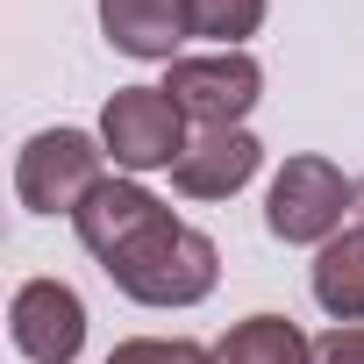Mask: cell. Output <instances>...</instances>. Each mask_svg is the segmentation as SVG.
Returning a JSON list of instances; mask_svg holds the SVG:
<instances>
[{
	"label": "cell",
	"instance_id": "6da1fadb",
	"mask_svg": "<svg viewBox=\"0 0 364 364\" xmlns=\"http://www.w3.org/2000/svg\"><path fill=\"white\" fill-rule=\"evenodd\" d=\"M215 272H222L215 243H208L200 229H186L171 208H157V215L107 257V279H114L129 300H143V307H193V300L215 293Z\"/></svg>",
	"mask_w": 364,
	"mask_h": 364
},
{
	"label": "cell",
	"instance_id": "7a4b0ae2",
	"mask_svg": "<svg viewBox=\"0 0 364 364\" xmlns=\"http://www.w3.org/2000/svg\"><path fill=\"white\" fill-rule=\"evenodd\" d=\"M350 208H357V178H343L328 157H286L264 200V229L279 243H328L336 229H350L343 222Z\"/></svg>",
	"mask_w": 364,
	"mask_h": 364
},
{
	"label": "cell",
	"instance_id": "3957f363",
	"mask_svg": "<svg viewBox=\"0 0 364 364\" xmlns=\"http://www.w3.org/2000/svg\"><path fill=\"white\" fill-rule=\"evenodd\" d=\"M100 157H107V150H93V136H79V129H43V136H29L22 157H15V193H22V208H36V215H79V208L93 200V186H107V178H100Z\"/></svg>",
	"mask_w": 364,
	"mask_h": 364
},
{
	"label": "cell",
	"instance_id": "277c9868",
	"mask_svg": "<svg viewBox=\"0 0 364 364\" xmlns=\"http://www.w3.org/2000/svg\"><path fill=\"white\" fill-rule=\"evenodd\" d=\"M100 143L122 171H171L186 157V107L164 86H122L100 114Z\"/></svg>",
	"mask_w": 364,
	"mask_h": 364
},
{
	"label": "cell",
	"instance_id": "5b68a950",
	"mask_svg": "<svg viewBox=\"0 0 364 364\" xmlns=\"http://www.w3.org/2000/svg\"><path fill=\"white\" fill-rule=\"evenodd\" d=\"M164 93L186 107V122L200 129H243V114L264 93V72L250 50H215V58H171Z\"/></svg>",
	"mask_w": 364,
	"mask_h": 364
},
{
	"label": "cell",
	"instance_id": "8992f818",
	"mask_svg": "<svg viewBox=\"0 0 364 364\" xmlns=\"http://www.w3.org/2000/svg\"><path fill=\"white\" fill-rule=\"evenodd\" d=\"M8 336L29 364H72L86 343V307L65 279H29L8 307Z\"/></svg>",
	"mask_w": 364,
	"mask_h": 364
},
{
	"label": "cell",
	"instance_id": "52a82bcc",
	"mask_svg": "<svg viewBox=\"0 0 364 364\" xmlns=\"http://www.w3.org/2000/svg\"><path fill=\"white\" fill-rule=\"evenodd\" d=\"M257 164H264V150L250 129H200L186 143V157L171 164V186L193 193V200H229L236 186H250Z\"/></svg>",
	"mask_w": 364,
	"mask_h": 364
},
{
	"label": "cell",
	"instance_id": "ba28073f",
	"mask_svg": "<svg viewBox=\"0 0 364 364\" xmlns=\"http://www.w3.org/2000/svg\"><path fill=\"white\" fill-rule=\"evenodd\" d=\"M100 29L129 58H171L186 43V0H100Z\"/></svg>",
	"mask_w": 364,
	"mask_h": 364
},
{
	"label": "cell",
	"instance_id": "9c48e42d",
	"mask_svg": "<svg viewBox=\"0 0 364 364\" xmlns=\"http://www.w3.org/2000/svg\"><path fill=\"white\" fill-rule=\"evenodd\" d=\"M157 208H164V200H157V193H143L136 178H107V186H93V200H86L72 222H79V243L107 264V257H114V250H122V243H129Z\"/></svg>",
	"mask_w": 364,
	"mask_h": 364
},
{
	"label": "cell",
	"instance_id": "30bf717a",
	"mask_svg": "<svg viewBox=\"0 0 364 364\" xmlns=\"http://www.w3.org/2000/svg\"><path fill=\"white\" fill-rule=\"evenodd\" d=\"M314 300L336 321H364V229H336L314 257Z\"/></svg>",
	"mask_w": 364,
	"mask_h": 364
},
{
	"label": "cell",
	"instance_id": "8fae6325",
	"mask_svg": "<svg viewBox=\"0 0 364 364\" xmlns=\"http://www.w3.org/2000/svg\"><path fill=\"white\" fill-rule=\"evenodd\" d=\"M215 364H314V343L286 314H250L215 343Z\"/></svg>",
	"mask_w": 364,
	"mask_h": 364
},
{
	"label": "cell",
	"instance_id": "7c38bea8",
	"mask_svg": "<svg viewBox=\"0 0 364 364\" xmlns=\"http://www.w3.org/2000/svg\"><path fill=\"white\" fill-rule=\"evenodd\" d=\"M257 22H264V0H186V29L222 50H243V36H257Z\"/></svg>",
	"mask_w": 364,
	"mask_h": 364
},
{
	"label": "cell",
	"instance_id": "4fadbf2b",
	"mask_svg": "<svg viewBox=\"0 0 364 364\" xmlns=\"http://www.w3.org/2000/svg\"><path fill=\"white\" fill-rule=\"evenodd\" d=\"M107 364H215V350H200V343H186V336H136V343H122Z\"/></svg>",
	"mask_w": 364,
	"mask_h": 364
},
{
	"label": "cell",
	"instance_id": "5bb4252c",
	"mask_svg": "<svg viewBox=\"0 0 364 364\" xmlns=\"http://www.w3.org/2000/svg\"><path fill=\"white\" fill-rule=\"evenodd\" d=\"M314 364H364V328H357V321H336V328L314 343Z\"/></svg>",
	"mask_w": 364,
	"mask_h": 364
},
{
	"label": "cell",
	"instance_id": "9a60e30c",
	"mask_svg": "<svg viewBox=\"0 0 364 364\" xmlns=\"http://www.w3.org/2000/svg\"><path fill=\"white\" fill-rule=\"evenodd\" d=\"M357 208H364V178H357Z\"/></svg>",
	"mask_w": 364,
	"mask_h": 364
}]
</instances>
